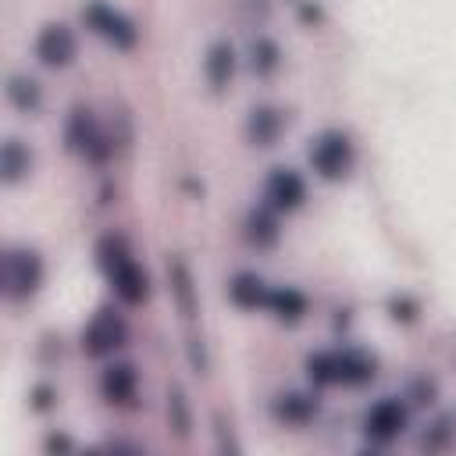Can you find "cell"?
<instances>
[{"label":"cell","instance_id":"obj_1","mask_svg":"<svg viewBox=\"0 0 456 456\" xmlns=\"http://www.w3.org/2000/svg\"><path fill=\"white\" fill-rule=\"evenodd\" d=\"M96 264H100L103 278L110 281L114 296H118L125 306L146 303V296H150V278H146V271L139 267V260L132 256V249H128V242H125L121 235H103V239L96 242Z\"/></svg>","mask_w":456,"mask_h":456},{"label":"cell","instance_id":"obj_2","mask_svg":"<svg viewBox=\"0 0 456 456\" xmlns=\"http://www.w3.org/2000/svg\"><path fill=\"white\" fill-rule=\"evenodd\" d=\"M306 157H310V167H314L324 182H342V178L353 171V164H356V150H353L349 135H346V132H335V128L321 132V135L310 142Z\"/></svg>","mask_w":456,"mask_h":456},{"label":"cell","instance_id":"obj_3","mask_svg":"<svg viewBox=\"0 0 456 456\" xmlns=\"http://www.w3.org/2000/svg\"><path fill=\"white\" fill-rule=\"evenodd\" d=\"M43 278H46V267H43L39 249H32V246H11L4 253V289H7L11 299H18V303L21 299H32L39 292Z\"/></svg>","mask_w":456,"mask_h":456},{"label":"cell","instance_id":"obj_4","mask_svg":"<svg viewBox=\"0 0 456 456\" xmlns=\"http://www.w3.org/2000/svg\"><path fill=\"white\" fill-rule=\"evenodd\" d=\"M82 21H86V28H89L93 36H100V39L110 43L114 50H132V46L139 43L135 21H132L125 11H118V7H110V4H103V0H89V4L82 7Z\"/></svg>","mask_w":456,"mask_h":456},{"label":"cell","instance_id":"obj_5","mask_svg":"<svg viewBox=\"0 0 456 456\" xmlns=\"http://www.w3.org/2000/svg\"><path fill=\"white\" fill-rule=\"evenodd\" d=\"M125 338H128L125 317H121L114 306H100V310L89 317V324L82 328V353L93 356V360H103V356H110L114 349H121Z\"/></svg>","mask_w":456,"mask_h":456},{"label":"cell","instance_id":"obj_6","mask_svg":"<svg viewBox=\"0 0 456 456\" xmlns=\"http://www.w3.org/2000/svg\"><path fill=\"white\" fill-rule=\"evenodd\" d=\"M64 142H68L71 153H78V157H86L93 164H100V160L110 157V142L100 132V125H96V118H93L89 107H71V114L64 121Z\"/></svg>","mask_w":456,"mask_h":456},{"label":"cell","instance_id":"obj_7","mask_svg":"<svg viewBox=\"0 0 456 456\" xmlns=\"http://www.w3.org/2000/svg\"><path fill=\"white\" fill-rule=\"evenodd\" d=\"M406 428H410V410H406V403L395 399V395L378 399V403L363 413V431H367V438L378 442V445L395 442Z\"/></svg>","mask_w":456,"mask_h":456},{"label":"cell","instance_id":"obj_8","mask_svg":"<svg viewBox=\"0 0 456 456\" xmlns=\"http://www.w3.org/2000/svg\"><path fill=\"white\" fill-rule=\"evenodd\" d=\"M36 57H39L43 68H53V71L68 68V64L78 57V39H75V32H71L64 21H46V25L39 28V36H36Z\"/></svg>","mask_w":456,"mask_h":456},{"label":"cell","instance_id":"obj_9","mask_svg":"<svg viewBox=\"0 0 456 456\" xmlns=\"http://www.w3.org/2000/svg\"><path fill=\"white\" fill-rule=\"evenodd\" d=\"M264 200H267L278 214L299 210L303 200H306V182H303V175L292 171V167H274V171L267 175V182H264Z\"/></svg>","mask_w":456,"mask_h":456},{"label":"cell","instance_id":"obj_10","mask_svg":"<svg viewBox=\"0 0 456 456\" xmlns=\"http://www.w3.org/2000/svg\"><path fill=\"white\" fill-rule=\"evenodd\" d=\"M167 281H171V299H175L178 314L192 321L200 314V292H196V278H192V271L182 256L167 260Z\"/></svg>","mask_w":456,"mask_h":456},{"label":"cell","instance_id":"obj_11","mask_svg":"<svg viewBox=\"0 0 456 456\" xmlns=\"http://www.w3.org/2000/svg\"><path fill=\"white\" fill-rule=\"evenodd\" d=\"M267 296H271V285L256 271H235L228 281V299L239 310H267Z\"/></svg>","mask_w":456,"mask_h":456},{"label":"cell","instance_id":"obj_12","mask_svg":"<svg viewBox=\"0 0 456 456\" xmlns=\"http://www.w3.org/2000/svg\"><path fill=\"white\" fill-rule=\"evenodd\" d=\"M100 392L110 406H128L139 392V374L132 363H110L103 374H100Z\"/></svg>","mask_w":456,"mask_h":456},{"label":"cell","instance_id":"obj_13","mask_svg":"<svg viewBox=\"0 0 456 456\" xmlns=\"http://www.w3.org/2000/svg\"><path fill=\"white\" fill-rule=\"evenodd\" d=\"M232 75H235V50H232V43L228 39L210 43L207 46V57H203V78H207V86L214 93H224L228 82H232Z\"/></svg>","mask_w":456,"mask_h":456},{"label":"cell","instance_id":"obj_14","mask_svg":"<svg viewBox=\"0 0 456 456\" xmlns=\"http://www.w3.org/2000/svg\"><path fill=\"white\" fill-rule=\"evenodd\" d=\"M246 239L256 246V249H274L278 239H281V228H278V210L271 203H260L246 214Z\"/></svg>","mask_w":456,"mask_h":456},{"label":"cell","instance_id":"obj_15","mask_svg":"<svg viewBox=\"0 0 456 456\" xmlns=\"http://www.w3.org/2000/svg\"><path fill=\"white\" fill-rule=\"evenodd\" d=\"M335 360H338V385H363L374 378L378 370V360L356 346H346V349H335Z\"/></svg>","mask_w":456,"mask_h":456},{"label":"cell","instance_id":"obj_16","mask_svg":"<svg viewBox=\"0 0 456 456\" xmlns=\"http://www.w3.org/2000/svg\"><path fill=\"white\" fill-rule=\"evenodd\" d=\"M281 128H285V118L274 107H253L249 118H246V139L253 146H274Z\"/></svg>","mask_w":456,"mask_h":456},{"label":"cell","instance_id":"obj_17","mask_svg":"<svg viewBox=\"0 0 456 456\" xmlns=\"http://www.w3.org/2000/svg\"><path fill=\"white\" fill-rule=\"evenodd\" d=\"M271 410H274V417L285 420V424H310V420L321 413V403H317V395H310V392H281Z\"/></svg>","mask_w":456,"mask_h":456},{"label":"cell","instance_id":"obj_18","mask_svg":"<svg viewBox=\"0 0 456 456\" xmlns=\"http://www.w3.org/2000/svg\"><path fill=\"white\" fill-rule=\"evenodd\" d=\"M28 171H32V150L21 139H7L4 150H0V178H4V185L25 182Z\"/></svg>","mask_w":456,"mask_h":456},{"label":"cell","instance_id":"obj_19","mask_svg":"<svg viewBox=\"0 0 456 456\" xmlns=\"http://www.w3.org/2000/svg\"><path fill=\"white\" fill-rule=\"evenodd\" d=\"M267 310H271L281 324H296V321H303V314H306V296H303L296 285H271Z\"/></svg>","mask_w":456,"mask_h":456},{"label":"cell","instance_id":"obj_20","mask_svg":"<svg viewBox=\"0 0 456 456\" xmlns=\"http://www.w3.org/2000/svg\"><path fill=\"white\" fill-rule=\"evenodd\" d=\"M7 103L18 110V114H36L43 107V89L36 78L28 75H11L7 78Z\"/></svg>","mask_w":456,"mask_h":456},{"label":"cell","instance_id":"obj_21","mask_svg":"<svg viewBox=\"0 0 456 456\" xmlns=\"http://www.w3.org/2000/svg\"><path fill=\"white\" fill-rule=\"evenodd\" d=\"M278 64H281V50H278V43L267 39V36H256V39L249 43V68H253L260 78H267V75L278 71Z\"/></svg>","mask_w":456,"mask_h":456},{"label":"cell","instance_id":"obj_22","mask_svg":"<svg viewBox=\"0 0 456 456\" xmlns=\"http://www.w3.org/2000/svg\"><path fill=\"white\" fill-rule=\"evenodd\" d=\"M167 420H171V428H175L178 438H189L192 417H189V399H185L182 385H171L167 388Z\"/></svg>","mask_w":456,"mask_h":456},{"label":"cell","instance_id":"obj_23","mask_svg":"<svg viewBox=\"0 0 456 456\" xmlns=\"http://www.w3.org/2000/svg\"><path fill=\"white\" fill-rule=\"evenodd\" d=\"M449 424H452V417L435 420V424H431V431L420 438V445H424V449H445V445H449V435H452V428H449Z\"/></svg>","mask_w":456,"mask_h":456},{"label":"cell","instance_id":"obj_24","mask_svg":"<svg viewBox=\"0 0 456 456\" xmlns=\"http://www.w3.org/2000/svg\"><path fill=\"white\" fill-rule=\"evenodd\" d=\"M189 360H192V367H196V374H207V367H210V360H207V353H203V346H200V338H189Z\"/></svg>","mask_w":456,"mask_h":456},{"label":"cell","instance_id":"obj_25","mask_svg":"<svg viewBox=\"0 0 456 456\" xmlns=\"http://www.w3.org/2000/svg\"><path fill=\"white\" fill-rule=\"evenodd\" d=\"M46 449H71V442H68L64 435H50V438H46Z\"/></svg>","mask_w":456,"mask_h":456},{"label":"cell","instance_id":"obj_26","mask_svg":"<svg viewBox=\"0 0 456 456\" xmlns=\"http://www.w3.org/2000/svg\"><path fill=\"white\" fill-rule=\"evenodd\" d=\"M50 406V388H36V410H46Z\"/></svg>","mask_w":456,"mask_h":456}]
</instances>
